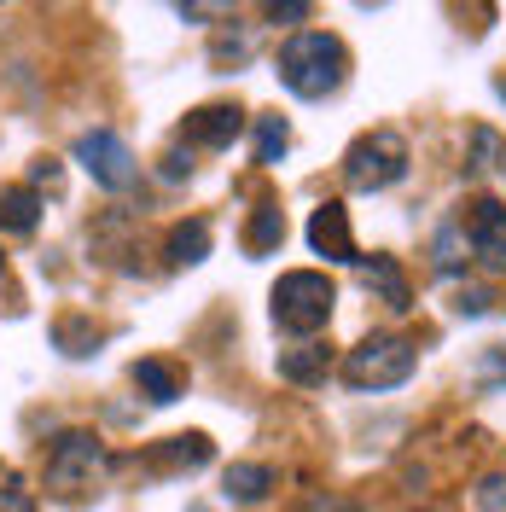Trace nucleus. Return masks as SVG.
Instances as JSON below:
<instances>
[{
  "instance_id": "f257e3e1",
  "label": "nucleus",
  "mask_w": 506,
  "mask_h": 512,
  "mask_svg": "<svg viewBox=\"0 0 506 512\" xmlns=\"http://www.w3.org/2000/svg\"><path fill=\"white\" fill-rule=\"evenodd\" d=\"M344 70H349L344 41L326 35V30H303V35H291V41L280 47V82L297 99L338 94V88H344Z\"/></svg>"
},
{
  "instance_id": "f03ea898",
  "label": "nucleus",
  "mask_w": 506,
  "mask_h": 512,
  "mask_svg": "<svg viewBox=\"0 0 506 512\" xmlns=\"http://www.w3.org/2000/svg\"><path fill=\"white\" fill-rule=\"evenodd\" d=\"M332 303H338L332 280L315 274V268H297V274H280V286H274V297H268V315H274L280 332L309 338V332H320V326L332 320Z\"/></svg>"
},
{
  "instance_id": "7ed1b4c3",
  "label": "nucleus",
  "mask_w": 506,
  "mask_h": 512,
  "mask_svg": "<svg viewBox=\"0 0 506 512\" xmlns=\"http://www.w3.org/2000/svg\"><path fill=\"white\" fill-rule=\"evenodd\" d=\"M413 367H419V350H413L408 338L373 332V338H361L344 355V384L349 390H396V384L413 379Z\"/></svg>"
},
{
  "instance_id": "20e7f679",
  "label": "nucleus",
  "mask_w": 506,
  "mask_h": 512,
  "mask_svg": "<svg viewBox=\"0 0 506 512\" xmlns=\"http://www.w3.org/2000/svg\"><path fill=\"white\" fill-rule=\"evenodd\" d=\"M408 175V140L396 128H373L344 152V181L355 192H384Z\"/></svg>"
},
{
  "instance_id": "39448f33",
  "label": "nucleus",
  "mask_w": 506,
  "mask_h": 512,
  "mask_svg": "<svg viewBox=\"0 0 506 512\" xmlns=\"http://www.w3.org/2000/svg\"><path fill=\"white\" fill-rule=\"evenodd\" d=\"M105 472V448L94 431H64L59 443L47 448V489L59 501H82Z\"/></svg>"
},
{
  "instance_id": "423d86ee",
  "label": "nucleus",
  "mask_w": 506,
  "mask_h": 512,
  "mask_svg": "<svg viewBox=\"0 0 506 512\" xmlns=\"http://www.w3.org/2000/svg\"><path fill=\"white\" fill-rule=\"evenodd\" d=\"M76 163L94 175L105 192H128L134 187V175H140V163H134V152H128L123 140L111 134V128H94V134H82L76 140Z\"/></svg>"
},
{
  "instance_id": "0eeeda50",
  "label": "nucleus",
  "mask_w": 506,
  "mask_h": 512,
  "mask_svg": "<svg viewBox=\"0 0 506 512\" xmlns=\"http://www.w3.org/2000/svg\"><path fill=\"white\" fill-rule=\"evenodd\" d=\"M460 233H472V251L489 268H506V204L501 198H472L466 216H460Z\"/></svg>"
},
{
  "instance_id": "6e6552de",
  "label": "nucleus",
  "mask_w": 506,
  "mask_h": 512,
  "mask_svg": "<svg viewBox=\"0 0 506 512\" xmlns=\"http://www.w3.org/2000/svg\"><path fill=\"white\" fill-rule=\"evenodd\" d=\"M309 245H315L326 262H361L355 233H349V210L338 204V198H326L315 216H309Z\"/></svg>"
},
{
  "instance_id": "1a4fd4ad",
  "label": "nucleus",
  "mask_w": 506,
  "mask_h": 512,
  "mask_svg": "<svg viewBox=\"0 0 506 512\" xmlns=\"http://www.w3.org/2000/svg\"><path fill=\"white\" fill-rule=\"evenodd\" d=\"M210 454H216V443L204 431H181V437H163V443L146 448V472H158V478H169V472H198V466H210Z\"/></svg>"
},
{
  "instance_id": "9d476101",
  "label": "nucleus",
  "mask_w": 506,
  "mask_h": 512,
  "mask_svg": "<svg viewBox=\"0 0 506 512\" xmlns=\"http://www.w3.org/2000/svg\"><path fill=\"white\" fill-rule=\"evenodd\" d=\"M239 128H245V111H239V105H198L187 123H181V134H187V146L222 152V146L239 140Z\"/></svg>"
},
{
  "instance_id": "9b49d317",
  "label": "nucleus",
  "mask_w": 506,
  "mask_h": 512,
  "mask_svg": "<svg viewBox=\"0 0 506 512\" xmlns=\"http://www.w3.org/2000/svg\"><path fill=\"white\" fill-rule=\"evenodd\" d=\"M268 489H274V472H268V466H251V460H239V466H227V472H222V495H227V501H239V507L262 501Z\"/></svg>"
},
{
  "instance_id": "f8f14e48",
  "label": "nucleus",
  "mask_w": 506,
  "mask_h": 512,
  "mask_svg": "<svg viewBox=\"0 0 506 512\" xmlns=\"http://www.w3.org/2000/svg\"><path fill=\"white\" fill-rule=\"evenodd\" d=\"M0 227H6V233H35V227H41V192L35 187L0 192Z\"/></svg>"
},
{
  "instance_id": "ddd939ff",
  "label": "nucleus",
  "mask_w": 506,
  "mask_h": 512,
  "mask_svg": "<svg viewBox=\"0 0 506 512\" xmlns=\"http://www.w3.org/2000/svg\"><path fill=\"white\" fill-rule=\"evenodd\" d=\"M134 390H140L146 402L169 408V402L181 396V373H175L169 361H134Z\"/></svg>"
},
{
  "instance_id": "4468645a",
  "label": "nucleus",
  "mask_w": 506,
  "mask_h": 512,
  "mask_svg": "<svg viewBox=\"0 0 506 512\" xmlns=\"http://www.w3.org/2000/svg\"><path fill=\"white\" fill-rule=\"evenodd\" d=\"M332 373V355L320 350V344H303V350H280V379L291 384H320Z\"/></svg>"
},
{
  "instance_id": "2eb2a0df",
  "label": "nucleus",
  "mask_w": 506,
  "mask_h": 512,
  "mask_svg": "<svg viewBox=\"0 0 506 512\" xmlns=\"http://www.w3.org/2000/svg\"><path fill=\"white\" fill-rule=\"evenodd\" d=\"M204 256H210V227L204 222L169 227V262H175V268H192V262H204Z\"/></svg>"
},
{
  "instance_id": "dca6fc26",
  "label": "nucleus",
  "mask_w": 506,
  "mask_h": 512,
  "mask_svg": "<svg viewBox=\"0 0 506 512\" xmlns=\"http://www.w3.org/2000/svg\"><path fill=\"white\" fill-rule=\"evenodd\" d=\"M367 286L379 291L390 309H413V297H408V280H402V268H396V256H373L367 262Z\"/></svg>"
},
{
  "instance_id": "f3484780",
  "label": "nucleus",
  "mask_w": 506,
  "mask_h": 512,
  "mask_svg": "<svg viewBox=\"0 0 506 512\" xmlns=\"http://www.w3.org/2000/svg\"><path fill=\"white\" fill-rule=\"evenodd\" d=\"M285 245V216L274 210V204H262L251 216V227H245V251L251 256H268V251H280Z\"/></svg>"
},
{
  "instance_id": "a211bd4d",
  "label": "nucleus",
  "mask_w": 506,
  "mask_h": 512,
  "mask_svg": "<svg viewBox=\"0 0 506 512\" xmlns=\"http://www.w3.org/2000/svg\"><path fill=\"white\" fill-rule=\"evenodd\" d=\"M291 152V128L285 117H256V163H280Z\"/></svg>"
},
{
  "instance_id": "6ab92c4d",
  "label": "nucleus",
  "mask_w": 506,
  "mask_h": 512,
  "mask_svg": "<svg viewBox=\"0 0 506 512\" xmlns=\"http://www.w3.org/2000/svg\"><path fill=\"white\" fill-rule=\"evenodd\" d=\"M59 344H64V355H88L99 344V332L76 326V320H59Z\"/></svg>"
},
{
  "instance_id": "aec40b11",
  "label": "nucleus",
  "mask_w": 506,
  "mask_h": 512,
  "mask_svg": "<svg viewBox=\"0 0 506 512\" xmlns=\"http://www.w3.org/2000/svg\"><path fill=\"white\" fill-rule=\"evenodd\" d=\"M489 158H501V134L495 128H472V169H489Z\"/></svg>"
},
{
  "instance_id": "412c9836",
  "label": "nucleus",
  "mask_w": 506,
  "mask_h": 512,
  "mask_svg": "<svg viewBox=\"0 0 506 512\" xmlns=\"http://www.w3.org/2000/svg\"><path fill=\"white\" fill-rule=\"evenodd\" d=\"M437 268H443V274L460 268V227H443V233H437Z\"/></svg>"
},
{
  "instance_id": "4be33fe9",
  "label": "nucleus",
  "mask_w": 506,
  "mask_h": 512,
  "mask_svg": "<svg viewBox=\"0 0 506 512\" xmlns=\"http://www.w3.org/2000/svg\"><path fill=\"white\" fill-rule=\"evenodd\" d=\"M477 507L483 512H506V478H483L477 483Z\"/></svg>"
},
{
  "instance_id": "5701e85b",
  "label": "nucleus",
  "mask_w": 506,
  "mask_h": 512,
  "mask_svg": "<svg viewBox=\"0 0 506 512\" xmlns=\"http://www.w3.org/2000/svg\"><path fill=\"white\" fill-rule=\"evenodd\" d=\"M245 53H251V41H245V35H222V41H216V64H227V59L239 64Z\"/></svg>"
},
{
  "instance_id": "b1692460",
  "label": "nucleus",
  "mask_w": 506,
  "mask_h": 512,
  "mask_svg": "<svg viewBox=\"0 0 506 512\" xmlns=\"http://www.w3.org/2000/svg\"><path fill=\"white\" fill-rule=\"evenodd\" d=\"M454 309H460V315H483V309H489V291H483V286H466Z\"/></svg>"
},
{
  "instance_id": "393cba45",
  "label": "nucleus",
  "mask_w": 506,
  "mask_h": 512,
  "mask_svg": "<svg viewBox=\"0 0 506 512\" xmlns=\"http://www.w3.org/2000/svg\"><path fill=\"white\" fill-rule=\"evenodd\" d=\"M268 18H274V24H303L309 6H303V0H285V6H268Z\"/></svg>"
},
{
  "instance_id": "a878e982",
  "label": "nucleus",
  "mask_w": 506,
  "mask_h": 512,
  "mask_svg": "<svg viewBox=\"0 0 506 512\" xmlns=\"http://www.w3.org/2000/svg\"><path fill=\"white\" fill-rule=\"evenodd\" d=\"M0 512H35V501L24 489H0Z\"/></svg>"
},
{
  "instance_id": "bb28decb",
  "label": "nucleus",
  "mask_w": 506,
  "mask_h": 512,
  "mask_svg": "<svg viewBox=\"0 0 506 512\" xmlns=\"http://www.w3.org/2000/svg\"><path fill=\"white\" fill-rule=\"evenodd\" d=\"M483 373H489V384H506V350H489V355H483Z\"/></svg>"
},
{
  "instance_id": "cd10ccee",
  "label": "nucleus",
  "mask_w": 506,
  "mask_h": 512,
  "mask_svg": "<svg viewBox=\"0 0 506 512\" xmlns=\"http://www.w3.org/2000/svg\"><path fill=\"white\" fill-rule=\"evenodd\" d=\"M35 181H47V187H59V163H53V158H41V163H35Z\"/></svg>"
},
{
  "instance_id": "c85d7f7f",
  "label": "nucleus",
  "mask_w": 506,
  "mask_h": 512,
  "mask_svg": "<svg viewBox=\"0 0 506 512\" xmlns=\"http://www.w3.org/2000/svg\"><path fill=\"white\" fill-rule=\"evenodd\" d=\"M163 175H169V181H181V175H187V158H181V152H169V158H163Z\"/></svg>"
},
{
  "instance_id": "c756f323",
  "label": "nucleus",
  "mask_w": 506,
  "mask_h": 512,
  "mask_svg": "<svg viewBox=\"0 0 506 512\" xmlns=\"http://www.w3.org/2000/svg\"><path fill=\"white\" fill-rule=\"evenodd\" d=\"M0 268H6V256H0Z\"/></svg>"
}]
</instances>
